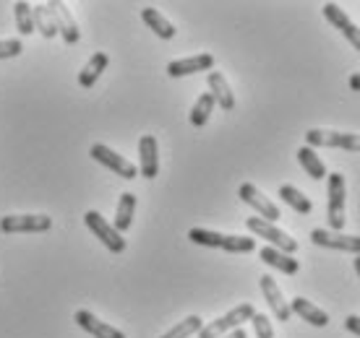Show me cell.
I'll return each mask as SVG.
<instances>
[{
	"label": "cell",
	"mask_w": 360,
	"mask_h": 338,
	"mask_svg": "<svg viewBox=\"0 0 360 338\" xmlns=\"http://www.w3.org/2000/svg\"><path fill=\"white\" fill-rule=\"evenodd\" d=\"M253 315H256V310H253L251 302L238 304V307H233L230 312H225L222 318H217L214 323L204 325V328L198 330V338H222V336H227V333L238 330L243 323H251Z\"/></svg>",
	"instance_id": "cell-1"
},
{
	"label": "cell",
	"mask_w": 360,
	"mask_h": 338,
	"mask_svg": "<svg viewBox=\"0 0 360 338\" xmlns=\"http://www.w3.org/2000/svg\"><path fill=\"white\" fill-rule=\"evenodd\" d=\"M308 149H345V151L360 154V135L358 133H340V130H324V128H311L306 133Z\"/></svg>",
	"instance_id": "cell-2"
},
{
	"label": "cell",
	"mask_w": 360,
	"mask_h": 338,
	"mask_svg": "<svg viewBox=\"0 0 360 338\" xmlns=\"http://www.w3.org/2000/svg\"><path fill=\"white\" fill-rule=\"evenodd\" d=\"M84 224L89 227L91 234H94V237H97V240L102 242L110 252H115L117 255V252H123V250H126V240H123V234H120V231H117L102 214H97V211H86V214H84Z\"/></svg>",
	"instance_id": "cell-3"
},
{
	"label": "cell",
	"mask_w": 360,
	"mask_h": 338,
	"mask_svg": "<svg viewBox=\"0 0 360 338\" xmlns=\"http://www.w3.org/2000/svg\"><path fill=\"white\" fill-rule=\"evenodd\" d=\"M245 227H248V231H253L256 237L266 240L271 248L282 250V252H288V255H292V252L297 250V240H292L288 231L277 229L274 224L264 222V219H259V216H253V219H245Z\"/></svg>",
	"instance_id": "cell-4"
},
{
	"label": "cell",
	"mask_w": 360,
	"mask_h": 338,
	"mask_svg": "<svg viewBox=\"0 0 360 338\" xmlns=\"http://www.w3.org/2000/svg\"><path fill=\"white\" fill-rule=\"evenodd\" d=\"M89 156L94 161H99L102 167H108L110 172H115L117 177L123 180H136L139 177V167L136 164H131V161L126 159V156H120L117 151H112L110 146H105V143H94L91 146Z\"/></svg>",
	"instance_id": "cell-5"
},
{
	"label": "cell",
	"mask_w": 360,
	"mask_h": 338,
	"mask_svg": "<svg viewBox=\"0 0 360 338\" xmlns=\"http://www.w3.org/2000/svg\"><path fill=\"white\" fill-rule=\"evenodd\" d=\"M53 227V219L45 214H24V216H3L0 231L3 234H39Z\"/></svg>",
	"instance_id": "cell-6"
},
{
	"label": "cell",
	"mask_w": 360,
	"mask_h": 338,
	"mask_svg": "<svg viewBox=\"0 0 360 338\" xmlns=\"http://www.w3.org/2000/svg\"><path fill=\"white\" fill-rule=\"evenodd\" d=\"M326 190H329V227L332 231H342L345 227V177L340 172H332L326 177Z\"/></svg>",
	"instance_id": "cell-7"
},
{
	"label": "cell",
	"mask_w": 360,
	"mask_h": 338,
	"mask_svg": "<svg viewBox=\"0 0 360 338\" xmlns=\"http://www.w3.org/2000/svg\"><path fill=\"white\" fill-rule=\"evenodd\" d=\"M45 6H47V11H50V16H53L58 34L65 39V45H76L82 32H79V24H76L73 13L68 11V6H65L63 0H47Z\"/></svg>",
	"instance_id": "cell-8"
},
{
	"label": "cell",
	"mask_w": 360,
	"mask_h": 338,
	"mask_svg": "<svg viewBox=\"0 0 360 338\" xmlns=\"http://www.w3.org/2000/svg\"><path fill=\"white\" fill-rule=\"evenodd\" d=\"M238 196H240V201L243 203H248L259 214V219H264V222H277L279 219V208L274 203H271L269 198L264 196L259 187L253 185V182H243V185L238 187Z\"/></svg>",
	"instance_id": "cell-9"
},
{
	"label": "cell",
	"mask_w": 360,
	"mask_h": 338,
	"mask_svg": "<svg viewBox=\"0 0 360 338\" xmlns=\"http://www.w3.org/2000/svg\"><path fill=\"white\" fill-rule=\"evenodd\" d=\"M324 18L360 53V27H355V24H352L350 16H347V13H345L337 3H326V6H324Z\"/></svg>",
	"instance_id": "cell-10"
},
{
	"label": "cell",
	"mask_w": 360,
	"mask_h": 338,
	"mask_svg": "<svg viewBox=\"0 0 360 338\" xmlns=\"http://www.w3.org/2000/svg\"><path fill=\"white\" fill-rule=\"evenodd\" d=\"M214 68V55L201 53V55H191V58H180V60H172L167 65V76L170 79H183V76H193V73H204Z\"/></svg>",
	"instance_id": "cell-11"
},
{
	"label": "cell",
	"mask_w": 360,
	"mask_h": 338,
	"mask_svg": "<svg viewBox=\"0 0 360 338\" xmlns=\"http://www.w3.org/2000/svg\"><path fill=\"white\" fill-rule=\"evenodd\" d=\"M311 240L321 248H332V250H342V252H355L360 255V237H352V234H342V231H332V229H314L311 231Z\"/></svg>",
	"instance_id": "cell-12"
},
{
	"label": "cell",
	"mask_w": 360,
	"mask_h": 338,
	"mask_svg": "<svg viewBox=\"0 0 360 338\" xmlns=\"http://www.w3.org/2000/svg\"><path fill=\"white\" fill-rule=\"evenodd\" d=\"M139 172L146 180H154L160 175V146L154 135H141L139 138Z\"/></svg>",
	"instance_id": "cell-13"
},
{
	"label": "cell",
	"mask_w": 360,
	"mask_h": 338,
	"mask_svg": "<svg viewBox=\"0 0 360 338\" xmlns=\"http://www.w3.org/2000/svg\"><path fill=\"white\" fill-rule=\"evenodd\" d=\"M259 284H262V294H264V299H266V304H269V310L274 312V318H277L279 323H288L292 310H290V302H285V297L279 292L277 281L271 276H262Z\"/></svg>",
	"instance_id": "cell-14"
},
{
	"label": "cell",
	"mask_w": 360,
	"mask_h": 338,
	"mask_svg": "<svg viewBox=\"0 0 360 338\" xmlns=\"http://www.w3.org/2000/svg\"><path fill=\"white\" fill-rule=\"evenodd\" d=\"M73 320H76V325L82 330H86L89 336H94V338H126V333L123 330H117V328H112L110 323H102L94 315V312H89V310H79L76 315H73Z\"/></svg>",
	"instance_id": "cell-15"
},
{
	"label": "cell",
	"mask_w": 360,
	"mask_h": 338,
	"mask_svg": "<svg viewBox=\"0 0 360 338\" xmlns=\"http://www.w3.org/2000/svg\"><path fill=\"white\" fill-rule=\"evenodd\" d=\"M259 258H262L266 266L277 268L279 273H285V276H295L297 268H300V263L295 260V255H288V252L271 248V245H266V248L259 250Z\"/></svg>",
	"instance_id": "cell-16"
},
{
	"label": "cell",
	"mask_w": 360,
	"mask_h": 338,
	"mask_svg": "<svg viewBox=\"0 0 360 338\" xmlns=\"http://www.w3.org/2000/svg\"><path fill=\"white\" fill-rule=\"evenodd\" d=\"M207 81H209V94L214 97V102L225 109V112H230V109L235 107V94H233V89H230L227 79L222 73L212 71V73H207Z\"/></svg>",
	"instance_id": "cell-17"
},
{
	"label": "cell",
	"mask_w": 360,
	"mask_h": 338,
	"mask_svg": "<svg viewBox=\"0 0 360 338\" xmlns=\"http://www.w3.org/2000/svg\"><path fill=\"white\" fill-rule=\"evenodd\" d=\"M290 310L295 312L297 318H303L306 323L316 325V328H326V325H329V315H326L324 310H319L316 304H311L308 299H303V297H295V299L290 302Z\"/></svg>",
	"instance_id": "cell-18"
},
{
	"label": "cell",
	"mask_w": 360,
	"mask_h": 338,
	"mask_svg": "<svg viewBox=\"0 0 360 338\" xmlns=\"http://www.w3.org/2000/svg\"><path fill=\"white\" fill-rule=\"evenodd\" d=\"M108 62H110V58H108V53H94L89 58V62L82 68V73H79V83H82L84 89H91L94 83H97V79L105 73V68H108Z\"/></svg>",
	"instance_id": "cell-19"
},
{
	"label": "cell",
	"mask_w": 360,
	"mask_h": 338,
	"mask_svg": "<svg viewBox=\"0 0 360 338\" xmlns=\"http://www.w3.org/2000/svg\"><path fill=\"white\" fill-rule=\"evenodd\" d=\"M134 214H136V196L134 193H123L120 201H117V211H115V222H112V227H115L120 234L128 231L131 229V224H134Z\"/></svg>",
	"instance_id": "cell-20"
},
{
	"label": "cell",
	"mask_w": 360,
	"mask_h": 338,
	"mask_svg": "<svg viewBox=\"0 0 360 338\" xmlns=\"http://www.w3.org/2000/svg\"><path fill=\"white\" fill-rule=\"evenodd\" d=\"M141 21H144L146 27L152 29L160 39H172V36H175V27H172L170 21H167V18H165L157 8H144V11H141Z\"/></svg>",
	"instance_id": "cell-21"
},
{
	"label": "cell",
	"mask_w": 360,
	"mask_h": 338,
	"mask_svg": "<svg viewBox=\"0 0 360 338\" xmlns=\"http://www.w3.org/2000/svg\"><path fill=\"white\" fill-rule=\"evenodd\" d=\"M297 161H300V167L306 169L308 177H314V180H326V177H329V175H326L324 161L319 159V154H316L314 149H308V146L297 149Z\"/></svg>",
	"instance_id": "cell-22"
},
{
	"label": "cell",
	"mask_w": 360,
	"mask_h": 338,
	"mask_svg": "<svg viewBox=\"0 0 360 338\" xmlns=\"http://www.w3.org/2000/svg\"><path fill=\"white\" fill-rule=\"evenodd\" d=\"M279 198L285 201V203L297 211V214H311L314 211V203H311V198H306L295 185H282L279 187Z\"/></svg>",
	"instance_id": "cell-23"
},
{
	"label": "cell",
	"mask_w": 360,
	"mask_h": 338,
	"mask_svg": "<svg viewBox=\"0 0 360 338\" xmlns=\"http://www.w3.org/2000/svg\"><path fill=\"white\" fill-rule=\"evenodd\" d=\"M214 97L212 94H201V97L196 99V104L191 107V115H188V120H191V125L193 128H204V125L209 123V117H212V109H214Z\"/></svg>",
	"instance_id": "cell-24"
},
{
	"label": "cell",
	"mask_w": 360,
	"mask_h": 338,
	"mask_svg": "<svg viewBox=\"0 0 360 338\" xmlns=\"http://www.w3.org/2000/svg\"><path fill=\"white\" fill-rule=\"evenodd\" d=\"M201 328H204V320H201L198 315H188L186 320H180L178 325H172V328L160 338H191V336H198Z\"/></svg>",
	"instance_id": "cell-25"
},
{
	"label": "cell",
	"mask_w": 360,
	"mask_h": 338,
	"mask_svg": "<svg viewBox=\"0 0 360 338\" xmlns=\"http://www.w3.org/2000/svg\"><path fill=\"white\" fill-rule=\"evenodd\" d=\"M32 13H34V29H39V34L45 36V39H53L58 34V29H55V21L50 16V11H47L45 3H39V6H32Z\"/></svg>",
	"instance_id": "cell-26"
},
{
	"label": "cell",
	"mask_w": 360,
	"mask_h": 338,
	"mask_svg": "<svg viewBox=\"0 0 360 338\" xmlns=\"http://www.w3.org/2000/svg\"><path fill=\"white\" fill-rule=\"evenodd\" d=\"M13 16H16V27H18V34H34L37 29H34V13H32V6L29 3H16L13 6Z\"/></svg>",
	"instance_id": "cell-27"
},
{
	"label": "cell",
	"mask_w": 360,
	"mask_h": 338,
	"mask_svg": "<svg viewBox=\"0 0 360 338\" xmlns=\"http://www.w3.org/2000/svg\"><path fill=\"white\" fill-rule=\"evenodd\" d=\"M188 240L193 242V245H201V248H219L222 250L225 234L212 231V229H201V227H193V229L188 231Z\"/></svg>",
	"instance_id": "cell-28"
},
{
	"label": "cell",
	"mask_w": 360,
	"mask_h": 338,
	"mask_svg": "<svg viewBox=\"0 0 360 338\" xmlns=\"http://www.w3.org/2000/svg\"><path fill=\"white\" fill-rule=\"evenodd\" d=\"M222 250L230 252V255H245V252L256 250V240L253 237H240V234H225Z\"/></svg>",
	"instance_id": "cell-29"
},
{
	"label": "cell",
	"mask_w": 360,
	"mask_h": 338,
	"mask_svg": "<svg viewBox=\"0 0 360 338\" xmlns=\"http://www.w3.org/2000/svg\"><path fill=\"white\" fill-rule=\"evenodd\" d=\"M251 323H253V330H256V338H274V328H271V323L266 315L256 312Z\"/></svg>",
	"instance_id": "cell-30"
},
{
	"label": "cell",
	"mask_w": 360,
	"mask_h": 338,
	"mask_svg": "<svg viewBox=\"0 0 360 338\" xmlns=\"http://www.w3.org/2000/svg\"><path fill=\"white\" fill-rule=\"evenodd\" d=\"M24 53V45L18 39H0V60H8V58H18Z\"/></svg>",
	"instance_id": "cell-31"
},
{
	"label": "cell",
	"mask_w": 360,
	"mask_h": 338,
	"mask_svg": "<svg viewBox=\"0 0 360 338\" xmlns=\"http://www.w3.org/2000/svg\"><path fill=\"white\" fill-rule=\"evenodd\" d=\"M345 328L350 330L352 336L360 338V315H347V320H345Z\"/></svg>",
	"instance_id": "cell-32"
},
{
	"label": "cell",
	"mask_w": 360,
	"mask_h": 338,
	"mask_svg": "<svg viewBox=\"0 0 360 338\" xmlns=\"http://www.w3.org/2000/svg\"><path fill=\"white\" fill-rule=\"evenodd\" d=\"M347 83H350V89H352V91H360V73H352Z\"/></svg>",
	"instance_id": "cell-33"
},
{
	"label": "cell",
	"mask_w": 360,
	"mask_h": 338,
	"mask_svg": "<svg viewBox=\"0 0 360 338\" xmlns=\"http://www.w3.org/2000/svg\"><path fill=\"white\" fill-rule=\"evenodd\" d=\"M222 338H248V333H245L243 328H238V330H233V333H227V336H222Z\"/></svg>",
	"instance_id": "cell-34"
},
{
	"label": "cell",
	"mask_w": 360,
	"mask_h": 338,
	"mask_svg": "<svg viewBox=\"0 0 360 338\" xmlns=\"http://www.w3.org/2000/svg\"><path fill=\"white\" fill-rule=\"evenodd\" d=\"M352 268H355V273H358V278H360V255H355V260H352Z\"/></svg>",
	"instance_id": "cell-35"
}]
</instances>
